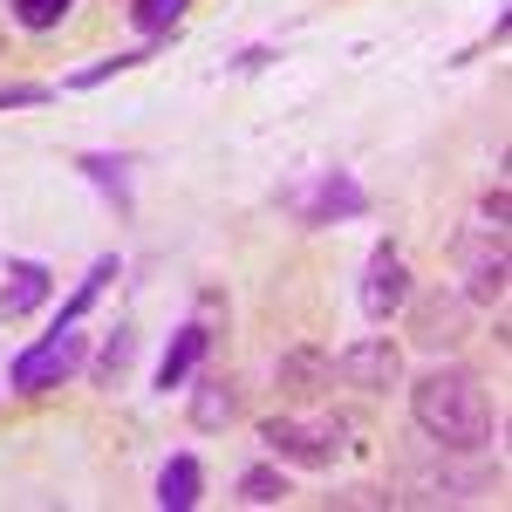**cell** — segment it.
I'll list each match as a JSON object with an SVG mask.
<instances>
[{
	"label": "cell",
	"mask_w": 512,
	"mask_h": 512,
	"mask_svg": "<svg viewBox=\"0 0 512 512\" xmlns=\"http://www.w3.org/2000/svg\"><path fill=\"white\" fill-rule=\"evenodd\" d=\"M410 417L437 451H485L492 444V396L472 369H431L410 383Z\"/></svg>",
	"instance_id": "obj_1"
},
{
	"label": "cell",
	"mask_w": 512,
	"mask_h": 512,
	"mask_svg": "<svg viewBox=\"0 0 512 512\" xmlns=\"http://www.w3.org/2000/svg\"><path fill=\"white\" fill-rule=\"evenodd\" d=\"M451 260L465 274V301H478V308L506 301V192H492L472 212V226L451 239Z\"/></svg>",
	"instance_id": "obj_2"
},
{
	"label": "cell",
	"mask_w": 512,
	"mask_h": 512,
	"mask_svg": "<svg viewBox=\"0 0 512 512\" xmlns=\"http://www.w3.org/2000/svg\"><path fill=\"white\" fill-rule=\"evenodd\" d=\"M260 437H267L274 458L308 465V472H328V465L349 451V424H342V417H267Z\"/></svg>",
	"instance_id": "obj_3"
},
{
	"label": "cell",
	"mask_w": 512,
	"mask_h": 512,
	"mask_svg": "<svg viewBox=\"0 0 512 512\" xmlns=\"http://www.w3.org/2000/svg\"><path fill=\"white\" fill-rule=\"evenodd\" d=\"M465 335H472V301H465V294L431 287V294L410 301V342H417L424 355H451Z\"/></svg>",
	"instance_id": "obj_4"
},
{
	"label": "cell",
	"mask_w": 512,
	"mask_h": 512,
	"mask_svg": "<svg viewBox=\"0 0 512 512\" xmlns=\"http://www.w3.org/2000/svg\"><path fill=\"white\" fill-rule=\"evenodd\" d=\"M287 205L301 212V226H335V219H362V212H369V192L355 185L342 164H328L301 192H287Z\"/></svg>",
	"instance_id": "obj_5"
},
{
	"label": "cell",
	"mask_w": 512,
	"mask_h": 512,
	"mask_svg": "<svg viewBox=\"0 0 512 512\" xmlns=\"http://www.w3.org/2000/svg\"><path fill=\"white\" fill-rule=\"evenodd\" d=\"M335 383H349V390H369V396L403 390V349H396V342H383V335H369V342H349V349L335 355Z\"/></svg>",
	"instance_id": "obj_6"
},
{
	"label": "cell",
	"mask_w": 512,
	"mask_h": 512,
	"mask_svg": "<svg viewBox=\"0 0 512 512\" xmlns=\"http://www.w3.org/2000/svg\"><path fill=\"white\" fill-rule=\"evenodd\" d=\"M82 362V335L76 328H48V342H35L28 355H14V390L35 396V390H55V383H69Z\"/></svg>",
	"instance_id": "obj_7"
},
{
	"label": "cell",
	"mask_w": 512,
	"mask_h": 512,
	"mask_svg": "<svg viewBox=\"0 0 512 512\" xmlns=\"http://www.w3.org/2000/svg\"><path fill=\"white\" fill-rule=\"evenodd\" d=\"M410 301V274H403V246L383 239L376 253H369V274H362V315L369 321H390L396 308Z\"/></svg>",
	"instance_id": "obj_8"
},
{
	"label": "cell",
	"mask_w": 512,
	"mask_h": 512,
	"mask_svg": "<svg viewBox=\"0 0 512 512\" xmlns=\"http://www.w3.org/2000/svg\"><path fill=\"white\" fill-rule=\"evenodd\" d=\"M48 287H55V274H48V267L14 260V267H7V280H0V315H7V321H28L41 301H48Z\"/></svg>",
	"instance_id": "obj_9"
},
{
	"label": "cell",
	"mask_w": 512,
	"mask_h": 512,
	"mask_svg": "<svg viewBox=\"0 0 512 512\" xmlns=\"http://www.w3.org/2000/svg\"><path fill=\"white\" fill-rule=\"evenodd\" d=\"M239 417V383H226L219 369H205L192 390V424L198 431H219V424H233Z\"/></svg>",
	"instance_id": "obj_10"
},
{
	"label": "cell",
	"mask_w": 512,
	"mask_h": 512,
	"mask_svg": "<svg viewBox=\"0 0 512 512\" xmlns=\"http://www.w3.org/2000/svg\"><path fill=\"white\" fill-rule=\"evenodd\" d=\"M205 349H212V328H205V321L178 328V335H171V349H164V362H158V390H178L198 362H205Z\"/></svg>",
	"instance_id": "obj_11"
},
{
	"label": "cell",
	"mask_w": 512,
	"mask_h": 512,
	"mask_svg": "<svg viewBox=\"0 0 512 512\" xmlns=\"http://www.w3.org/2000/svg\"><path fill=\"white\" fill-rule=\"evenodd\" d=\"M198 485H205V465H198L192 451L164 458V472H158V506H164V512H192V506H198Z\"/></svg>",
	"instance_id": "obj_12"
},
{
	"label": "cell",
	"mask_w": 512,
	"mask_h": 512,
	"mask_svg": "<svg viewBox=\"0 0 512 512\" xmlns=\"http://www.w3.org/2000/svg\"><path fill=\"white\" fill-rule=\"evenodd\" d=\"M328 376H335V362H328L321 349H287L280 355V390L287 396H321Z\"/></svg>",
	"instance_id": "obj_13"
},
{
	"label": "cell",
	"mask_w": 512,
	"mask_h": 512,
	"mask_svg": "<svg viewBox=\"0 0 512 512\" xmlns=\"http://www.w3.org/2000/svg\"><path fill=\"white\" fill-rule=\"evenodd\" d=\"M110 280H117V260H96V267H89V280H82L76 294L62 301V315H55V328H76V321L89 315V308H96V294H103Z\"/></svg>",
	"instance_id": "obj_14"
},
{
	"label": "cell",
	"mask_w": 512,
	"mask_h": 512,
	"mask_svg": "<svg viewBox=\"0 0 512 512\" xmlns=\"http://www.w3.org/2000/svg\"><path fill=\"white\" fill-rule=\"evenodd\" d=\"M130 355H137V335L117 328V335L103 342V355H96V383H103V390H117L123 376H130Z\"/></svg>",
	"instance_id": "obj_15"
},
{
	"label": "cell",
	"mask_w": 512,
	"mask_h": 512,
	"mask_svg": "<svg viewBox=\"0 0 512 512\" xmlns=\"http://www.w3.org/2000/svg\"><path fill=\"white\" fill-rule=\"evenodd\" d=\"M239 499H246V506H280V499H287V478H280L274 465H253V472L239 478Z\"/></svg>",
	"instance_id": "obj_16"
},
{
	"label": "cell",
	"mask_w": 512,
	"mask_h": 512,
	"mask_svg": "<svg viewBox=\"0 0 512 512\" xmlns=\"http://www.w3.org/2000/svg\"><path fill=\"white\" fill-rule=\"evenodd\" d=\"M82 171L117 198V212H130V185H123V158H82Z\"/></svg>",
	"instance_id": "obj_17"
},
{
	"label": "cell",
	"mask_w": 512,
	"mask_h": 512,
	"mask_svg": "<svg viewBox=\"0 0 512 512\" xmlns=\"http://www.w3.org/2000/svg\"><path fill=\"white\" fill-rule=\"evenodd\" d=\"M69 7H76V0H14V21H21V28H55Z\"/></svg>",
	"instance_id": "obj_18"
},
{
	"label": "cell",
	"mask_w": 512,
	"mask_h": 512,
	"mask_svg": "<svg viewBox=\"0 0 512 512\" xmlns=\"http://www.w3.org/2000/svg\"><path fill=\"white\" fill-rule=\"evenodd\" d=\"M178 14H185V0H137V28H151V35H164Z\"/></svg>",
	"instance_id": "obj_19"
},
{
	"label": "cell",
	"mask_w": 512,
	"mask_h": 512,
	"mask_svg": "<svg viewBox=\"0 0 512 512\" xmlns=\"http://www.w3.org/2000/svg\"><path fill=\"white\" fill-rule=\"evenodd\" d=\"M130 62H144V55H110V62H96V69H82V76H69V89H96V82H110L117 69H130Z\"/></svg>",
	"instance_id": "obj_20"
},
{
	"label": "cell",
	"mask_w": 512,
	"mask_h": 512,
	"mask_svg": "<svg viewBox=\"0 0 512 512\" xmlns=\"http://www.w3.org/2000/svg\"><path fill=\"white\" fill-rule=\"evenodd\" d=\"M28 103H48L41 82H7V89H0V110H28Z\"/></svg>",
	"instance_id": "obj_21"
}]
</instances>
